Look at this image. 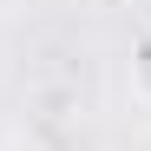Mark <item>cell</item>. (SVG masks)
Here are the masks:
<instances>
[{
  "instance_id": "cell-1",
  "label": "cell",
  "mask_w": 151,
  "mask_h": 151,
  "mask_svg": "<svg viewBox=\"0 0 151 151\" xmlns=\"http://www.w3.org/2000/svg\"><path fill=\"white\" fill-rule=\"evenodd\" d=\"M125 79H132V99H138V105H151V33H138V40H132Z\"/></svg>"
}]
</instances>
